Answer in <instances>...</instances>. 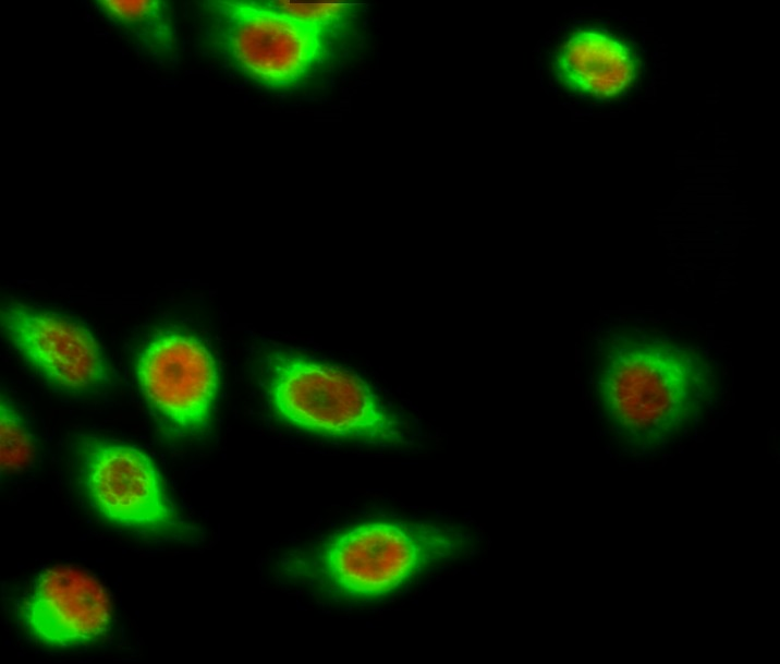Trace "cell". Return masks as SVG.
Segmentation results:
<instances>
[{
	"mask_svg": "<svg viewBox=\"0 0 780 664\" xmlns=\"http://www.w3.org/2000/svg\"><path fill=\"white\" fill-rule=\"evenodd\" d=\"M471 544L468 534L448 524L371 521L288 551L278 566L287 578L328 594L377 597L435 564L465 554Z\"/></svg>",
	"mask_w": 780,
	"mask_h": 664,
	"instance_id": "obj_1",
	"label": "cell"
},
{
	"mask_svg": "<svg viewBox=\"0 0 780 664\" xmlns=\"http://www.w3.org/2000/svg\"><path fill=\"white\" fill-rule=\"evenodd\" d=\"M267 359V393L281 420L327 437L383 446L406 443L404 420L359 376L288 352Z\"/></svg>",
	"mask_w": 780,
	"mask_h": 664,
	"instance_id": "obj_2",
	"label": "cell"
},
{
	"mask_svg": "<svg viewBox=\"0 0 780 664\" xmlns=\"http://www.w3.org/2000/svg\"><path fill=\"white\" fill-rule=\"evenodd\" d=\"M76 475L92 507L109 523L148 540L199 541L153 459L137 447L96 436L75 445Z\"/></svg>",
	"mask_w": 780,
	"mask_h": 664,
	"instance_id": "obj_3",
	"label": "cell"
},
{
	"mask_svg": "<svg viewBox=\"0 0 780 664\" xmlns=\"http://www.w3.org/2000/svg\"><path fill=\"white\" fill-rule=\"evenodd\" d=\"M205 7L216 47L266 87L295 85L330 52L331 33L276 12L263 1L216 0Z\"/></svg>",
	"mask_w": 780,
	"mask_h": 664,
	"instance_id": "obj_4",
	"label": "cell"
},
{
	"mask_svg": "<svg viewBox=\"0 0 780 664\" xmlns=\"http://www.w3.org/2000/svg\"><path fill=\"white\" fill-rule=\"evenodd\" d=\"M135 374L148 403L170 425L184 433L206 428L219 375L200 340L178 331L155 335L141 350Z\"/></svg>",
	"mask_w": 780,
	"mask_h": 664,
	"instance_id": "obj_5",
	"label": "cell"
},
{
	"mask_svg": "<svg viewBox=\"0 0 780 664\" xmlns=\"http://www.w3.org/2000/svg\"><path fill=\"white\" fill-rule=\"evenodd\" d=\"M2 327L16 351L51 384L89 391L110 383L103 352L84 326L56 313L8 304Z\"/></svg>",
	"mask_w": 780,
	"mask_h": 664,
	"instance_id": "obj_6",
	"label": "cell"
},
{
	"mask_svg": "<svg viewBox=\"0 0 780 664\" xmlns=\"http://www.w3.org/2000/svg\"><path fill=\"white\" fill-rule=\"evenodd\" d=\"M20 618L38 642L73 648L96 642L108 631L112 603L88 572L57 565L39 572L20 603Z\"/></svg>",
	"mask_w": 780,
	"mask_h": 664,
	"instance_id": "obj_7",
	"label": "cell"
},
{
	"mask_svg": "<svg viewBox=\"0 0 780 664\" xmlns=\"http://www.w3.org/2000/svg\"><path fill=\"white\" fill-rule=\"evenodd\" d=\"M556 70L569 88L596 98H612L636 79L639 64L629 46L597 29L575 33L559 50Z\"/></svg>",
	"mask_w": 780,
	"mask_h": 664,
	"instance_id": "obj_8",
	"label": "cell"
},
{
	"mask_svg": "<svg viewBox=\"0 0 780 664\" xmlns=\"http://www.w3.org/2000/svg\"><path fill=\"white\" fill-rule=\"evenodd\" d=\"M96 5L147 61L166 65L174 60L176 33L170 3L97 0Z\"/></svg>",
	"mask_w": 780,
	"mask_h": 664,
	"instance_id": "obj_9",
	"label": "cell"
},
{
	"mask_svg": "<svg viewBox=\"0 0 780 664\" xmlns=\"http://www.w3.org/2000/svg\"><path fill=\"white\" fill-rule=\"evenodd\" d=\"M0 467L2 473H15L27 468L36 455V443L22 416L7 401L0 406Z\"/></svg>",
	"mask_w": 780,
	"mask_h": 664,
	"instance_id": "obj_10",
	"label": "cell"
},
{
	"mask_svg": "<svg viewBox=\"0 0 780 664\" xmlns=\"http://www.w3.org/2000/svg\"><path fill=\"white\" fill-rule=\"evenodd\" d=\"M264 4L300 22L333 34L346 25L351 3H293L288 1H263Z\"/></svg>",
	"mask_w": 780,
	"mask_h": 664,
	"instance_id": "obj_11",
	"label": "cell"
}]
</instances>
